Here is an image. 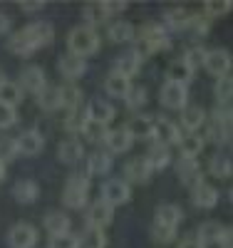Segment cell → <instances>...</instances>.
I'll list each match as a JSON object with an SVG mask.
<instances>
[{
  "label": "cell",
  "instance_id": "816d5d0a",
  "mask_svg": "<svg viewBox=\"0 0 233 248\" xmlns=\"http://www.w3.org/2000/svg\"><path fill=\"white\" fill-rule=\"evenodd\" d=\"M84 122H87V117L79 114V112L75 109V112H70L67 119H65V129L72 132V134H79V129H82V124H84Z\"/></svg>",
  "mask_w": 233,
  "mask_h": 248
},
{
  "label": "cell",
  "instance_id": "6f0895ef",
  "mask_svg": "<svg viewBox=\"0 0 233 248\" xmlns=\"http://www.w3.org/2000/svg\"><path fill=\"white\" fill-rule=\"evenodd\" d=\"M104 10H107V15H114V13L126 10V3H114V0H107V3H104Z\"/></svg>",
  "mask_w": 233,
  "mask_h": 248
},
{
  "label": "cell",
  "instance_id": "e0dca14e",
  "mask_svg": "<svg viewBox=\"0 0 233 248\" xmlns=\"http://www.w3.org/2000/svg\"><path fill=\"white\" fill-rule=\"evenodd\" d=\"M124 174H126V181H132V184H144V181H149V176H152L154 171H152L149 164H146L144 156H134V159L124 167Z\"/></svg>",
  "mask_w": 233,
  "mask_h": 248
},
{
  "label": "cell",
  "instance_id": "7a4b0ae2",
  "mask_svg": "<svg viewBox=\"0 0 233 248\" xmlns=\"http://www.w3.org/2000/svg\"><path fill=\"white\" fill-rule=\"evenodd\" d=\"M67 45H70V55H77V57H87V55H94L99 50V35L94 28H87V25H79L70 32L67 37Z\"/></svg>",
  "mask_w": 233,
  "mask_h": 248
},
{
  "label": "cell",
  "instance_id": "cb8c5ba5",
  "mask_svg": "<svg viewBox=\"0 0 233 248\" xmlns=\"http://www.w3.org/2000/svg\"><path fill=\"white\" fill-rule=\"evenodd\" d=\"M82 154H84V149H82V141L79 139H65L57 147V159L62 164H77L82 159Z\"/></svg>",
  "mask_w": 233,
  "mask_h": 248
},
{
  "label": "cell",
  "instance_id": "1f68e13d",
  "mask_svg": "<svg viewBox=\"0 0 233 248\" xmlns=\"http://www.w3.org/2000/svg\"><path fill=\"white\" fill-rule=\"evenodd\" d=\"M82 17H84V25L87 28H94V25L104 23L109 15H107V10H104V3H87L82 8Z\"/></svg>",
  "mask_w": 233,
  "mask_h": 248
},
{
  "label": "cell",
  "instance_id": "f5cc1de1",
  "mask_svg": "<svg viewBox=\"0 0 233 248\" xmlns=\"http://www.w3.org/2000/svg\"><path fill=\"white\" fill-rule=\"evenodd\" d=\"M191 30H194L196 35H206V32H208V17H203V15H194V20H191Z\"/></svg>",
  "mask_w": 233,
  "mask_h": 248
},
{
  "label": "cell",
  "instance_id": "9f6ffc18",
  "mask_svg": "<svg viewBox=\"0 0 233 248\" xmlns=\"http://www.w3.org/2000/svg\"><path fill=\"white\" fill-rule=\"evenodd\" d=\"M218 246H221V248H233V231L228 229V226L223 229V233H221V238H218Z\"/></svg>",
  "mask_w": 233,
  "mask_h": 248
},
{
  "label": "cell",
  "instance_id": "9a60e30c",
  "mask_svg": "<svg viewBox=\"0 0 233 248\" xmlns=\"http://www.w3.org/2000/svg\"><path fill=\"white\" fill-rule=\"evenodd\" d=\"M15 144H17V154H25V156H37L40 152H42V147H45V139L40 137V132H23L17 139H15Z\"/></svg>",
  "mask_w": 233,
  "mask_h": 248
},
{
  "label": "cell",
  "instance_id": "8d00e7d4",
  "mask_svg": "<svg viewBox=\"0 0 233 248\" xmlns=\"http://www.w3.org/2000/svg\"><path fill=\"white\" fill-rule=\"evenodd\" d=\"M45 229L52 233V236H60V233H67L70 231V218L60 211H50L45 216Z\"/></svg>",
  "mask_w": 233,
  "mask_h": 248
},
{
  "label": "cell",
  "instance_id": "5b68a950",
  "mask_svg": "<svg viewBox=\"0 0 233 248\" xmlns=\"http://www.w3.org/2000/svg\"><path fill=\"white\" fill-rule=\"evenodd\" d=\"M132 199V189L124 179H109L102 186V201H107L109 206H122Z\"/></svg>",
  "mask_w": 233,
  "mask_h": 248
},
{
  "label": "cell",
  "instance_id": "74e56055",
  "mask_svg": "<svg viewBox=\"0 0 233 248\" xmlns=\"http://www.w3.org/2000/svg\"><path fill=\"white\" fill-rule=\"evenodd\" d=\"M208 174H211V176H216V179H228V176L233 174V164H231V159L223 156V154H216L214 159L208 161Z\"/></svg>",
  "mask_w": 233,
  "mask_h": 248
},
{
  "label": "cell",
  "instance_id": "3957f363",
  "mask_svg": "<svg viewBox=\"0 0 233 248\" xmlns=\"http://www.w3.org/2000/svg\"><path fill=\"white\" fill-rule=\"evenodd\" d=\"M90 176L87 174H72L67 179V186L62 191V201H65L67 209H84L90 199Z\"/></svg>",
  "mask_w": 233,
  "mask_h": 248
},
{
  "label": "cell",
  "instance_id": "30bf717a",
  "mask_svg": "<svg viewBox=\"0 0 233 248\" xmlns=\"http://www.w3.org/2000/svg\"><path fill=\"white\" fill-rule=\"evenodd\" d=\"M10 194H13V199L17 203H35L40 199V186H37L35 179H17L13 184V191Z\"/></svg>",
  "mask_w": 233,
  "mask_h": 248
},
{
  "label": "cell",
  "instance_id": "52a82bcc",
  "mask_svg": "<svg viewBox=\"0 0 233 248\" xmlns=\"http://www.w3.org/2000/svg\"><path fill=\"white\" fill-rule=\"evenodd\" d=\"M161 105L169 107V109H184L186 102H188V90L186 85H176V82H166V85L161 87Z\"/></svg>",
  "mask_w": 233,
  "mask_h": 248
},
{
  "label": "cell",
  "instance_id": "d6a6232c",
  "mask_svg": "<svg viewBox=\"0 0 233 248\" xmlns=\"http://www.w3.org/2000/svg\"><path fill=\"white\" fill-rule=\"evenodd\" d=\"M137 37V30L132 23H126V20H119V23H114L109 28V40L112 43H134Z\"/></svg>",
  "mask_w": 233,
  "mask_h": 248
},
{
  "label": "cell",
  "instance_id": "ee69618b",
  "mask_svg": "<svg viewBox=\"0 0 233 248\" xmlns=\"http://www.w3.org/2000/svg\"><path fill=\"white\" fill-rule=\"evenodd\" d=\"M231 8H233L231 0H208V3L203 5L206 17H221V15H226Z\"/></svg>",
  "mask_w": 233,
  "mask_h": 248
},
{
  "label": "cell",
  "instance_id": "c3c4849f",
  "mask_svg": "<svg viewBox=\"0 0 233 248\" xmlns=\"http://www.w3.org/2000/svg\"><path fill=\"white\" fill-rule=\"evenodd\" d=\"M161 35H166V30H164L161 23H144L139 28V35L134 40H154V37H161Z\"/></svg>",
  "mask_w": 233,
  "mask_h": 248
},
{
  "label": "cell",
  "instance_id": "7c38bea8",
  "mask_svg": "<svg viewBox=\"0 0 233 248\" xmlns=\"http://www.w3.org/2000/svg\"><path fill=\"white\" fill-rule=\"evenodd\" d=\"M176 174H179V179L186 184V186H194L196 184H201L203 181V174H201V167H199V161L196 159H179L176 161Z\"/></svg>",
  "mask_w": 233,
  "mask_h": 248
},
{
  "label": "cell",
  "instance_id": "ab89813d",
  "mask_svg": "<svg viewBox=\"0 0 233 248\" xmlns=\"http://www.w3.org/2000/svg\"><path fill=\"white\" fill-rule=\"evenodd\" d=\"M107 132H109L107 124H99V122H92V119H87L82 124V129H79V134H84L87 141H104Z\"/></svg>",
  "mask_w": 233,
  "mask_h": 248
},
{
  "label": "cell",
  "instance_id": "91938a15",
  "mask_svg": "<svg viewBox=\"0 0 233 248\" xmlns=\"http://www.w3.org/2000/svg\"><path fill=\"white\" fill-rule=\"evenodd\" d=\"M5 179V164H0V181Z\"/></svg>",
  "mask_w": 233,
  "mask_h": 248
},
{
  "label": "cell",
  "instance_id": "83f0119b",
  "mask_svg": "<svg viewBox=\"0 0 233 248\" xmlns=\"http://www.w3.org/2000/svg\"><path fill=\"white\" fill-rule=\"evenodd\" d=\"M104 90H107V94H109V97L124 99V97H126V92L132 90V82L126 79V77H122V75H117V72H112L107 79H104Z\"/></svg>",
  "mask_w": 233,
  "mask_h": 248
},
{
  "label": "cell",
  "instance_id": "f1b7e54d",
  "mask_svg": "<svg viewBox=\"0 0 233 248\" xmlns=\"http://www.w3.org/2000/svg\"><path fill=\"white\" fill-rule=\"evenodd\" d=\"M179 149H181L184 159H196L201 154V149H203V137H199V134H181Z\"/></svg>",
  "mask_w": 233,
  "mask_h": 248
},
{
  "label": "cell",
  "instance_id": "f35d334b",
  "mask_svg": "<svg viewBox=\"0 0 233 248\" xmlns=\"http://www.w3.org/2000/svg\"><path fill=\"white\" fill-rule=\"evenodd\" d=\"M221 233H223V226H221L218 221H203V223L199 226V231H196V236H199L206 246H208V243H218Z\"/></svg>",
  "mask_w": 233,
  "mask_h": 248
},
{
  "label": "cell",
  "instance_id": "681fc988",
  "mask_svg": "<svg viewBox=\"0 0 233 248\" xmlns=\"http://www.w3.org/2000/svg\"><path fill=\"white\" fill-rule=\"evenodd\" d=\"M203 57H206V52L201 47H191V50L184 55V62L191 67V72H196L199 67H203Z\"/></svg>",
  "mask_w": 233,
  "mask_h": 248
},
{
  "label": "cell",
  "instance_id": "d590c367",
  "mask_svg": "<svg viewBox=\"0 0 233 248\" xmlns=\"http://www.w3.org/2000/svg\"><path fill=\"white\" fill-rule=\"evenodd\" d=\"M23 90L17 87V82H10V79H5L3 85H0V102L3 105H8V107H15V105H20L23 102Z\"/></svg>",
  "mask_w": 233,
  "mask_h": 248
},
{
  "label": "cell",
  "instance_id": "bcb514c9",
  "mask_svg": "<svg viewBox=\"0 0 233 248\" xmlns=\"http://www.w3.org/2000/svg\"><path fill=\"white\" fill-rule=\"evenodd\" d=\"M79 246H84V248H107V236H104L102 231H97V229H90L87 236L79 238Z\"/></svg>",
  "mask_w": 233,
  "mask_h": 248
},
{
  "label": "cell",
  "instance_id": "44dd1931",
  "mask_svg": "<svg viewBox=\"0 0 233 248\" xmlns=\"http://www.w3.org/2000/svg\"><path fill=\"white\" fill-rule=\"evenodd\" d=\"M206 139L214 144H228L231 141V119H214L211 117L208 129H206Z\"/></svg>",
  "mask_w": 233,
  "mask_h": 248
},
{
  "label": "cell",
  "instance_id": "4fadbf2b",
  "mask_svg": "<svg viewBox=\"0 0 233 248\" xmlns=\"http://www.w3.org/2000/svg\"><path fill=\"white\" fill-rule=\"evenodd\" d=\"M45 85H47V82H45V72H42V67H37V65L23 70V75H20V82H17V87L25 90V92H30V94H37Z\"/></svg>",
  "mask_w": 233,
  "mask_h": 248
},
{
  "label": "cell",
  "instance_id": "b9f144b4",
  "mask_svg": "<svg viewBox=\"0 0 233 248\" xmlns=\"http://www.w3.org/2000/svg\"><path fill=\"white\" fill-rule=\"evenodd\" d=\"M17 156V144L10 137H0V164H10Z\"/></svg>",
  "mask_w": 233,
  "mask_h": 248
},
{
  "label": "cell",
  "instance_id": "11a10c76",
  "mask_svg": "<svg viewBox=\"0 0 233 248\" xmlns=\"http://www.w3.org/2000/svg\"><path fill=\"white\" fill-rule=\"evenodd\" d=\"M179 248H206V243L194 233V236H186L184 241H179Z\"/></svg>",
  "mask_w": 233,
  "mask_h": 248
},
{
  "label": "cell",
  "instance_id": "8fae6325",
  "mask_svg": "<svg viewBox=\"0 0 233 248\" xmlns=\"http://www.w3.org/2000/svg\"><path fill=\"white\" fill-rule=\"evenodd\" d=\"M104 144H107V149L112 154H124V152H129L132 149V134L126 132V127H119V129H109L107 137H104Z\"/></svg>",
  "mask_w": 233,
  "mask_h": 248
},
{
  "label": "cell",
  "instance_id": "f907efd6",
  "mask_svg": "<svg viewBox=\"0 0 233 248\" xmlns=\"http://www.w3.org/2000/svg\"><path fill=\"white\" fill-rule=\"evenodd\" d=\"M15 122H17V112H15V107H8V105H3V102H0V129L13 127Z\"/></svg>",
  "mask_w": 233,
  "mask_h": 248
},
{
  "label": "cell",
  "instance_id": "2e32d148",
  "mask_svg": "<svg viewBox=\"0 0 233 248\" xmlns=\"http://www.w3.org/2000/svg\"><path fill=\"white\" fill-rule=\"evenodd\" d=\"M126 132L132 134V139H149V141H154V117L137 114L129 124H126Z\"/></svg>",
  "mask_w": 233,
  "mask_h": 248
},
{
  "label": "cell",
  "instance_id": "603a6c76",
  "mask_svg": "<svg viewBox=\"0 0 233 248\" xmlns=\"http://www.w3.org/2000/svg\"><path fill=\"white\" fill-rule=\"evenodd\" d=\"M57 67H60V75H65L67 79H77V77L84 75V70H87L84 60L77 57V55H65V57H60Z\"/></svg>",
  "mask_w": 233,
  "mask_h": 248
},
{
  "label": "cell",
  "instance_id": "836d02e7",
  "mask_svg": "<svg viewBox=\"0 0 233 248\" xmlns=\"http://www.w3.org/2000/svg\"><path fill=\"white\" fill-rule=\"evenodd\" d=\"M206 112L201 109V107H184V114H181V124H184V129H188V132H196L201 124L206 122Z\"/></svg>",
  "mask_w": 233,
  "mask_h": 248
},
{
  "label": "cell",
  "instance_id": "60d3db41",
  "mask_svg": "<svg viewBox=\"0 0 233 248\" xmlns=\"http://www.w3.org/2000/svg\"><path fill=\"white\" fill-rule=\"evenodd\" d=\"M214 94H216L218 102H231V94H233V79H231V75H223V77L216 79Z\"/></svg>",
  "mask_w": 233,
  "mask_h": 248
},
{
  "label": "cell",
  "instance_id": "9c48e42d",
  "mask_svg": "<svg viewBox=\"0 0 233 248\" xmlns=\"http://www.w3.org/2000/svg\"><path fill=\"white\" fill-rule=\"evenodd\" d=\"M203 67L211 75H216V79L228 75V70H231V52L228 50H211V52H206Z\"/></svg>",
  "mask_w": 233,
  "mask_h": 248
},
{
  "label": "cell",
  "instance_id": "7dc6e473",
  "mask_svg": "<svg viewBox=\"0 0 233 248\" xmlns=\"http://www.w3.org/2000/svg\"><path fill=\"white\" fill-rule=\"evenodd\" d=\"M124 102H126V107H129V109L144 107V105H146V90H144V87H132L129 92H126Z\"/></svg>",
  "mask_w": 233,
  "mask_h": 248
},
{
  "label": "cell",
  "instance_id": "4316f807",
  "mask_svg": "<svg viewBox=\"0 0 233 248\" xmlns=\"http://www.w3.org/2000/svg\"><path fill=\"white\" fill-rule=\"evenodd\" d=\"M194 77V72H191V67L184 62V57H179V60H174L171 65L166 67V82H176V85H186L188 79Z\"/></svg>",
  "mask_w": 233,
  "mask_h": 248
},
{
  "label": "cell",
  "instance_id": "680465c9",
  "mask_svg": "<svg viewBox=\"0 0 233 248\" xmlns=\"http://www.w3.org/2000/svg\"><path fill=\"white\" fill-rule=\"evenodd\" d=\"M8 30H10V20H8L3 13H0V35H5Z\"/></svg>",
  "mask_w": 233,
  "mask_h": 248
},
{
  "label": "cell",
  "instance_id": "5bb4252c",
  "mask_svg": "<svg viewBox=\"0 0 233 248\" xmlns=\"http://www.w3.org/2000/svg\"><path fill=\"white\" fill-rule=\"evenodd\" d=\"M191 201H194L196 209H214V206L218 203V191L211 184L201 181L191 189Z\"/></svg>",
  "mask_w": 233,
  "mask_h": 248
},
{
  "label": "cell",
  "instance_id": "d4e9b609",
  "mask_svg": "<svg viewBox=\"0 0 233 248\" xmlns=\"http://www.w3.org/2000/svg\"><path fill=\"white\" fill-rule=\"evenodd\" d=\"M144 159H146V164L152 167V171H161L164 167H169V164H171L169 147H164V144H156V141H152V149H149V154H146Z\"/></svg>",
  "mask_w": 233,
  "mask_h": 248
},
{
  "label": "cell",
  "instance_id": "db71d44e",
  "mask_svg": "<svg viewBox=\"0 0 233 248\" xmlns=\"http://www.w3.org/2000/svg\"><path fill=\"white\" fill-rule=\"evenodd\" d=\"M20 10H25V13H35V10H42L45 8V3L42 0H20Z\"/></svg>",
  "mask_w": 233,
  "mask_h": 248
},
{
  "label": "cell",
  "instance_id": "f6af8a7d",
  "mask_svg": "<svg viewBox=\"0 0 233 248\" xmlns=\"http://www.w3.org/2000/svg\"><path fill=\"white\" fill-rule=\"evenodd\" d=\"M50 248H82L79 246V236L75 233H60V236H52L50 238Z\"/></svg>",
  "mask_w": 233,
  "mask_h": 248
},
{
  "label": "cell",
  "instance_id": "ac0fdd59",
  "mask_svg": "<svg viewBox=\"0 0 233 248\" xmlns=\"http://www.w3.org/2000/svg\"><path fill=\"white\" fill-rule=\"evenodd\" d=\"M84 117L92 119V122H99V124H109V122L117 117V112H114V107L109 105V102H104V99H92L90 107H87V114H84Z\"/></svg>",
  "mask_w": 233,
  "mask_h": 248
},
{
  "label": "cell",
  "instance_id": "7402d4cb",
  "mask_svg": "<svg viewBox=\"0 0 233 248\" xmlns=\"http://www.w3.org/2000/svg\"><path fill=\"white\" fill-rule=\"evenodd\" d=\"M184 218V211L179 209L176 203H164L156 209V216H154V223H161V226H169V229H176Z\"/></svg>",
  "mask_w": 233,
  "mask_h": 248
},
{
  "label": "cell",
  "instance_id": "d6986e66",
  "mask_svg": "<svg viewBox=\"0 0 233 248\" xmlns=\"http://www.w3.org/2000/svg\"><path fill=\"white\" fill-rule=\"evenodd\" d=\"M137 47L134 52L139 57H149V55H156V52H164L171 47V40H169V35H161V37H154V40H134Z\"/></svg>",
  "mask_w": 233,
  "mask_h": 248
},
{
  "label": "cell",
  "instance_id": "8992f818",
  "mask_svg": "<svg viewBox=\"0 0 233 248\" xmlns=\"http://www.w3.org/2000/svg\"><path fill=\"white\" fill-rule=\"evenodd\" d=\"M8 243H10V248H35L37 246V229L25 221H20L10 229Z\"/></svg>",
  "mask_w": 233,
  "mask_h": 248
},
{
  "label": "cell",
  "instance_id": "f546056e",
  "mask_svg": "<svg viewBox=\"0 0 233 248\" xmlns=\"http://www.w3.org/2000/svg\"><path fill=\"white\" fill-rule=\"evenodd\" d=\"M112 169V154H104V152H94L90 154L87 159V171L92 176H104V174H109Z\"/></svg>",
  "mask_w": 233,
  "mask_h": 248
},
{
  "label": "cell",
  "instance_id": "277c9868",
  "mask_svg": "<svg viewBox=\"0 0 233 248\" xmlns=\"http://www.w3.org/2000/svg\"><path fill=\"white\" fill-rule=\"evenodd\" d=\"M112 218H114V206H109L107 201H102V199L90 203V209H87V226L90 229L104 231L112 223Z\"/></svg>",
  "mask_w": 233,
  "mask_h": 248
},
{
  "label": "cell",
  "instance_id": "6da1fadb",
  "mask_svg": "<svg viewBox=\"0 0 233 248\" xmlns=\"http://www.w3.org/2000/svg\"><path fill=\"white\" fill-rule=\"evenodd\" d=\"M52 40H55L52 25H50V23H42V20H40V23H32V25L23 28L20 32L10 35L8 50H10L13 55H17V57H30L35 50L50 45Z\"/></svg>",
  "mask_w": 233,
  "mask_h": 248
},
{
  "label": "cell",
  "instance_id": "484cf974",
  "mask_svg": "<svg viewBox=\"0 0 233 248\" xmlns=\"http://www.w3.org/2000/svg\"><path fill=\"white\" fill-rule=\"evenodd\" d=\"M35 99H37L40 109L55 112V109H60V87H55V85H45V87H42V90L35 94Z\"/></svg>",
  "mask_w": 233,
  "mask_h": 248
},
{
  "label": "cell",
  "instance_id": "ba28073f",
  "mask_svg": "<svg viewBox=\"0 0 233 248\" xmlns=\"http://www.w3.org/2000/svg\"><path fill=\"white\" fill-rule=\"evenodd\" d=\"M181 139V129L176 127L174 122L169 119H154V141L156 144H164V147H171V144H179Z\"/></svg>",
  "mask_w": 233,
  "mask_h": 248
},
{
  "label": "cell",
  "instance_id": "94428289",
  "mask_svg": "<svg viewBox=\"0 0 233 248\" xmlns=\"http://www.w3.org/2000/svg\"><path fill=\"white\" fill-rule=\"evenodd\" d=\"M5 82V72H3V67H0V85Z\"/></svg>",
  "mask_w": 233,
  "mask_h": 248
},
{
  "label": "cell",
  "instance_id": "ffe728a7",
  "mask_svg": "<svg viewBox=\"0 0 233 248\" xmlns=\"http://www.w3.org/2000/svg\"><path fill=\"white\" fill-rule=\"evenodd\" d=\"M139 65H141V57H139L134 50H129V52H124L122 57H117L114 72L122 75V77H126V79H132V77L139 72Z\"/></svg>",
  "mask_w": 233,
  "mask_h": 248
},
{
  "label": "cell",
  "instance_id": "e575fe53",
  "mask_svg": "<svg viewBox=\"0 0 233 248\" xmlns=\"http://www.w3.org/2000/svg\"><path fill=\"white\" fill-rule=\"evenodd\" d=\"M82 102V90L77 85H65L60 87V107H65L70 112H75Z\"/></svg>",
  "mask_w": 233,
  "mask_h": 248
},
{
  "label": "cell",
  "instance_id": "7bdbcfd3",
  "mask_svg": "<svg viewBox=\"0 0 233 248\" xmlns=\"http://www.w3.org/2000/svg\"><path fill=\"white\" fill-rule=\"evenodd\" d=\"M152 238L156 243H171V241H176V229H169V226H161V223H152Z\"/></svg>",
  "mask_w": 233,
  "mask_h": 248
},
{
  "label": "cell",
  "instance_id": "4dcf8cb0",
  "mask_svg": "<svg viewBox=\"0 0 233 248\" xmlns=\"http://www.w3.org/2000/svg\"><path fill=\"white\" fill-rule=\"evenodd\" d=\"M164 20L171 30H184V28H191V20H194V13H188L184 8H176V10H169L164 13Z\"/></svg>",
  "mask_w": 233,
  "mask_h": 248
}]
</instances>
